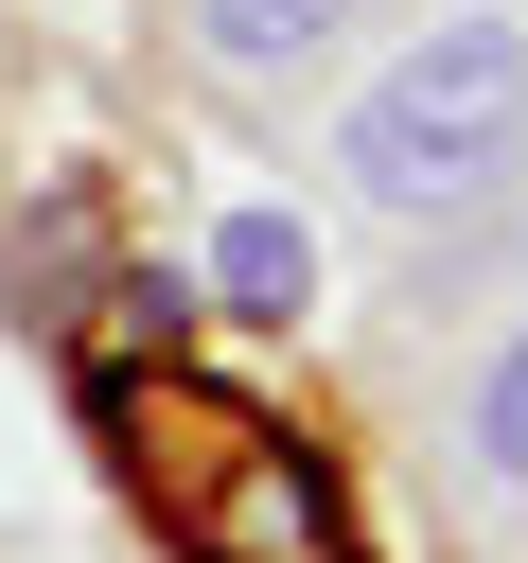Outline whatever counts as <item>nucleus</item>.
<instances>
[{
	"mask_svg": "<svg viewBox=\"0 0 528 563\" xmlns=\"http://www.w3.org/2000/svg\"><path fill=\"white\" fill-rule=\"evenodd\" d=\"M334 176H352V211H387V229H475V211H510L528 194V18H422L370 88H352V123H334Z\"/></svg>",
	"mask_w": 528,
	"mask_h": 563,
	"instance_id": "nucleus-1",
	"label": "nucleus"
},
{
	"mask_svg": "<svg viewBox=\"0 0 528 563\" xmlns=\"http://www.w3.org/2000/svg\"><path fill=\"white\" fill-rule=\"evenodd\" d=\"M106 422H123V457H141V493H158V528H176V563H352V510H334V475L264 422V405H229V387H123L106 369Z\"/></svg>",
	"mask_w": 528,
	"mask_h": 563,
	"instance_id": "nucleus-2",
	"label": "nucleus"
},
{
	"mask_svg": "<svg viewBox=\"0 0 528 563\" xmlns=\"http://www.w3.org/2000/svg\"><path fill=\"white\" fill-rule=\"evenodd\" d=\"M211 317L299 334V317H317V229H299V211H229V229H211Z\"/></svg>",
	"mask_w": 528,
	"mask_h": 563,
	"instance_id": "nucleus-3",
	"label": "nucleus"
},
{
	"mask_svg": "<svg viewBox=\"0 0 528 563\" xmlns=\"http://www.w3.org/2000/svg\"><path fill=\"white\" fill-rule=\"evenodd\" d=\"M352 18H370V0H194V53H211L229 88H282V70H317Z\"/></svg>",
	"mask_w": 528,
	"mask_h": 563,
	"instance_id": "nucleus-4",
	"label": "nucleus"
},
{
	"mask_svg": "<svg viewBox=\"0 0 528 563\" xmlns=\"http://www.w3.org/2000/svg\"><path fill=\"white\" fill-rule=\"evenodd\" d=\"M475 475L493 493H528V334L493 352V387H475Z\"/></svg>",
	"mask_w": 528,
	"mask_h": 563,
	"instance_id": "nucleus-5",
	"label": "nucleus"
}]
</instances>
